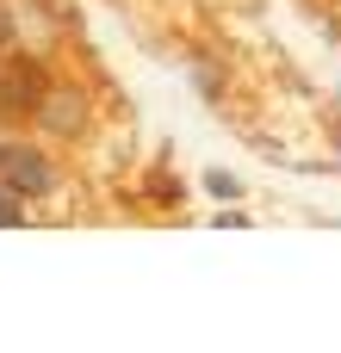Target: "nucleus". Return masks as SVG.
<instances>
[{"mask_svg": "<svg viewBox=\"0 0 341 353\" xmlns=\"http://www.w3.org/2000/svg\"><path fill=\"white\" fill-rule=\"evenodd\" d=\"M0 186H12L19 199H43V192L56 186V168H50V155H37L31 143L0 137Z\"/></svg>", "mask_w": 341, "mask_h": 353, "instance_id": "f257e3e1", "label": "nucleus"}, {"mask_svg": "<svg viewBox=\"0 0 341 353\" xmlns=\"http://www.w3.org/2000/svg\"><path fill=\"white\" fill-rule=\"evenodd\" d=\"M31 118H37L50 137H81V130H87V93H81V87H68V81H43V93H37Z\"/></svg>", "mask_w": 341, "mask_h": 353, "instance_id": "f03ea898", "label": "nucleus"}, {"mask_svg": "<svg viewBox=\"0 0 341 353\" xmlns=\"http://www.w3.org/2000/svg\"><path fill=\"white\" fill-rule=\"evenodd\" d=\"M37 93H43V74H37L31 56H19L12 68H0V112H31Z\"/></svg>", "mask_w": 341, "mask_h": 353, "instance_id": "7ed1b4c3", "label": "nucleus"}, {"mask_svg": "<svg viewBox=\"0 0 341 353\" xmlns=\"http://www.w3.org/2000/svg\"><path fill=\"white\" fill-rule=\"evenodd\" d=\"M6 223H19V192H12V186H0V230H6Z\"/></svg>", "mask_w": 341, "mask_h": 353, "instance_id": "20e7f679", "label": "nucleus"}, {"mask_svg": "<svg viewBox=\"0 0 341 353\" xmlns=\"http://www.w3.org/2000/svg\"><path fill=\"white\" fill-rule=\"evenodd\" d=\"M0 43H6V12H0Z\"/></svg>", "mask_w": 341, "mask_h": 353, "instance_id": "39448f33", "label": "nucleus"}]
</instances>
